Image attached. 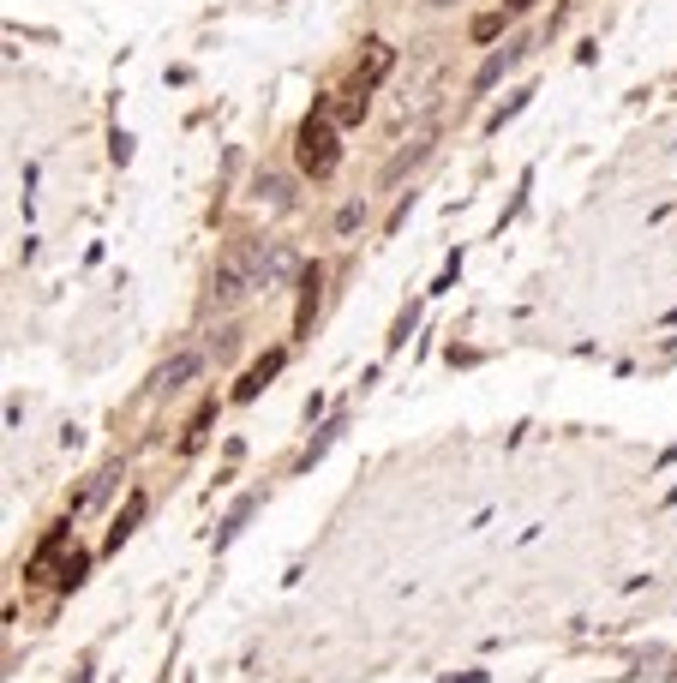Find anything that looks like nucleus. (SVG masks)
<instances>
[{
	"label": "nucleus",
	"instance_id": "nucleus-5",
	"mask_svg": "<svg viewBox=\"0 0 677 683\" xmlns=\"http://www.w3.org/2000/svg\"><path fill=\"white\" fill-rule=\"evenodd\" d=\"M276 372H282V354H264V360H258V366L246 372V384H240L234 396H240V402H252V396H258V390H264V384H270Z\"/></svg>",
	"mask_w": 677,
	"mask_h": 683
},
{
	"label": "nucleus",
	"instance_id": "nucleus-12",
	"mask_svg": "<svg viewBox=\"0 0 677 683\" xmlns=\"http://www.w3.org/2000/svg\"><path fill=\"white\" fill-rule=\"evenodd\" d=\"M522 6H534V0H510V12H522Z\"/></svg>",
	"mask_w": 677,
	"mask_h": 683
},
{
	"label": "nucleus",
	"instance_id": "nucleus-1",
	"mask_svg": "<svg viewBox=\"0 0 677 683\" xmlns=\"http://www.w3.org/2000/svg\"><path fill=\"white\" fill-rule=\"evenodd\" d=\"M294 270H300V258H294L282 240H246V246H234V252L222 258V270H216V306H234V300H246V294H258V288H282Z\"/></svg>",
	"mask_w": 677,
	"mask_h": 683
},
{
	"label": "nucleus",
	"instance_id": "nucleus-6",
	"mask_svg": "<svg viewBox=\"0 0 677 683\" xmlns=\"http://www.w3.org/2000/svg\"><path fill=\"white\" fill-rule=\"evenodd\" d=\"M144 510H150V498H144V492H132V498H126V510H120V522H114V534H108V546H114V552H120V540L144 522Z\"/></svg>",
	"mask_w": 677,
	"mask_h": 683
},
{
	"label": "nucleus",
	"instance_id": "nucleus-4",
	"mask_svg": "<svg viewBox=\"0 0 677 683\" xmlns=\"http://www.w3.org/2000/svg\"><path fill=\"white\" fill-rule=\"evenodd\" d=\"M522 54H528V42H522V36H516V42H504V48H498V54L480 66V78H474V84H480V90H492V84H498V78H504V72H510Z\"/></svg>",
	"mask_w": 677,
	"mask_h": 683
},
{
	"label": "nucleus",
	"instance_id": "nucleus-10",
	"mask_svg": "<svg viewBox=\"0 0 677 683\" xmlns=\"http://www.w3.org/2000/svg\"><path fill=\"white\" fill-rule=\"evenodd\" d=\"M498 30H504V18H498V12H486V18H474V36H480V42H492Z\"/></svg>",
	"mask_w": 677,
	"mask_h": 683
},
{
	"label": "nucleus",
	"instance_id": "nucleus-13",
	"mask_svg": "<svg viewBox=\"0 0 677 683\" xmlns=\"http://www.w3.org/2000/svg\"><path fill=\"white\" fill-rule=\"evenodd\" d=\"M426 6H456V0H426Z\"/></svg>",
	"mask_w": 677,
	"mask_h": 683
},
{
	"label": "nucleus",
	"instance_id": "nucleus-2",
	"mask_svg": "<svg viewBox=\"0 0 677 683\" xmlns=\"http://www.w3.org/2000/svg\"><path fill=\"white\" fill-rule=\"evenodd\" d=\"M294 156H300V168H306L312 180L336 174V162H342V138H336V126H330V120H306V126H300Z\"/></svg>",
	"mask_w": 677,
	"mask_h": 683
},
{
	"label": "nucleus",
	"instance_id": "nucleus-3",
	"mask_svg": "<svg viewBox=\"0 0 677 683\" xmlns=\"http://www.w3.org/2000/svg\"><path fill=\"white\" fill-rule=\"evenodd\" d=\"M198 372H204V354H192V348H186V354H174V360H168V366L156 372V390L168 396V390H180V384H192Z\"/></svg>",
	"mask_w": 677,
	"mask_h": 683
},
{
	"label": "nucleus",
	"instance_id": "nucleus-8",
	"mask_svg": "<svg viewBox=\"0 0 677 683\" xmlns=\"http://www.w3.org/2000/svg\"><path fill=\"white\" fill-rule=\"evenodd\" d=\"M258 198L282 210V204H288V180H276V174H264V180H258Z\"/></svg>",
	"mask_w": 677,
	"mask_h": 683
},
{
	"label": "nucleus",
	"instance_id": "nucleus-9",
	"mask_svg": "<svg viewBox=\"0 0 677 683\" xmlns=\"http://www.w3.org/2000/svg\"><path fill=\"white\" fill-rule=\"evenodd\" d=\"M312 306H318V264L306 270V294H300V324H312Z\"/></svg>",
	"mask_w": 677,
	"mask_h": 683
},
{
	"label": "nucleus",
	"instance_id": "nucleus-7",
	"mask_svg": "<svg viewBox=\"0 0 677 683\" xmlns=\"http://www.w3.org/2000/svg\"><path fill=\"white\" fill-rule=\"evenodd\" d=\"M366 90H372V84L360 78V84H354V90H348V96L336 102V120H342V126H354V120H366Z\"/></svg>",
	"mask_w": 677,
	"mask_h": 683
},
{
	"label": "nucleus",
	"instance_id": "nucleus-11",
	"mask_svg": "<svg viewBox=\"0 0 677 683\" xmlns=\"http://www.w3.org/2000/svg\"><path fill=\"white\" fill-rule=\"evenodd\" d=\"M450 683H486V672H474V678H450Z\"/></svg>",
	"mask_w": 677,
	"mask_h": 683
}]
</instances>
